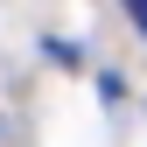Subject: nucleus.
Instances as JSON below:
<instances>
[{
  "label": "nucleus",
  "mask_w": 147,
  "mask_h": 147,
  "mask_svg": "<svg viewBox=\"0 0 147 147\" xmlns=\"http://www.w3.org/2000/svg\"><path fill=\"white\" fill-rule=\"evenodd\" d=\"M126 14H133V28L147 35V0H126Z\"/></svg>",
  "instance_id": "nucleus-1"
}]
</instances>
